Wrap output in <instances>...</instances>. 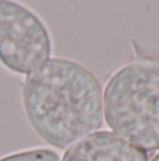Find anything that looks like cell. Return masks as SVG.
I'll return each mask as SVG.
<instances>
[{"mask_svg": "<svg viewBox=\"0 0 159 161\" xmlns=\"http://www.w3.org/2000/svg\"><path fill=\"white\" fill-rule=\"evenodd\" d=\"M21 105L34 133L68 150L103 125V91L92 71L68 58H49L25 75Z\"/></svg>", "mask_w": 159, "mask_h": 161, "instance_id": "1", "label": "cell"}, {"mask_svg": "<svg viewBox=\"0 0 159 161\" xmlns=\"http://www.w3.org/2000/svg\"><path fill=\"white\" fill-rule=\"evenodd\" d=\"M103 119L111 133L145 154L159 151V61L134 59L110 76Z\"/></svg>", "mask_w": 159, "mask_h": 161, "instance_id": "2", "label": "cell"}, {"mask_svg": "<svg viewBox=\"0 0 159 161\" xmlns=\"http://www.w3.org/2000/svg\"><path fill=\"white\" fill-rule=\"evenodd\" d=\"M52 40L47 25L24 4L0 0V64L28 75L51 58Z\"/></svg>", "mask_w": 159, "mask_h": 161, "instance_id": "3", "label": "cell"}, {"mask_svg": "<svg viewBox=\"0 0 159 161\" xmlns=\"http://www.w3.org/2000/svg\"><path fill=\"white\" fill-rule=\"evenodd\" d=\"M61 161H148V157L117 134L103 130L65 150Z\"/></svg>", "mask_w": 159, "mask_h": 161, "instance_id": "4", "label": "cell"}, {"mask_svg": "<svg viewBox=\"0 0 159 161\" xmlns=\"http://www.w3.org/2000/svg\"><path fill=\"white\" fill-rule=\"evenodd\" d=\"M0 161H61L58 154L51 148L37 147L21 150L17 153L8 154L0 158Z\"/></svg>", "mask_w": 159, "mask_h": 161, "instance_id": "5", "label": "cell"}, {"mask_svg": "<svg viewBox=\"0 0 159 161\" xmlns=\"http://www.w3.org/2000/svg\"><path fill=\"white\" fill-rule=\"evenodd\" d=\"M151 161H159V151H158L156 154H155L154 157H152V160H151Z\"/></svg>", "mask_w": 159, "mask_h": 161, "instance_id": "6", "label": "cell"}]
</instances>
